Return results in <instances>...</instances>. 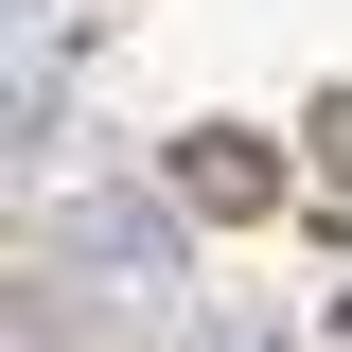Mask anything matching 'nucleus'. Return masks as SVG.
<instances>
[{
	"instance_id": "1",
	"label": "nucleus",
	"mask_w": 352,
	"mask_h": 352,
	"mask_svg": "<svg viewBox=\"0 0 352 352\" xmlns=\"http://www.w3.org/2000/svg\"><path fill=\"white\" fill-rule=\"evenodd\" d=\"M36 264L53 282H106V300H176V212H159V176H71V194H53L36 212Z\"/></svg>"
},
{
	"instance_id": "2",
	"label": "nucleus",
	"mask_w": 352,
	"mask_h": 352,
	"mask_svg": "<svg viewBox=\"0 0 352 352\" xmlns=\"http://www.w3.org/2000/svg\"><path fill=\"white\" fill-rule=\"evenodd\" d=\"M176 194H194V212H264V194H282V159H264V141H229V124H194V141H176Z\"/></svg>"
},
{
	"instance_id": "3",
	"label": "nucleus",
	"mask_w": 352,
	"mask_h": 352,
	"mask_svg": "<svg viewBox=\"0 0 352 352\" xmlns=\"http://www.w3.org/2000/svg\"><path fill=\"white\" fill-rule=\"evenodd\" d=\"M176 352H264V335H176Z\"/></svg>"
},
{
	"instance_id": "4",
	"label": "nucleus",
	"mask_w": 352,
	"mask_h": 352,
	"mask_svg": "<svg viewBox=\"0 0 352 352\" xmlns=\"http://www.w3.org/2000/svg\"><path fill=\"white\" fill-rule=\"evenodd\" d=\"M335 176H352V106H335Z\"/></svg>"
}]
</instances>
